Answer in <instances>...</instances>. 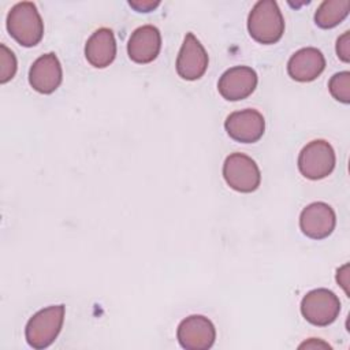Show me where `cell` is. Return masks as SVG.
Wrapping results in <instances>:
<instances>
[{
  "label": "cell",
  "instance_id": "obj_21",
  "mask_svg": "<svg viewBox=\"0 0 350 350\" xmlns=\"http://www.w3.org/2000/svg\"><path fill=\"white\" fill-rule=\"evenodd\" d=\"M336 282L343 287L345 293L349 295V288H347V284H349V264H345L342 268L338 269Z\"/></svg>",
  "mask_w": 350,
  "mask_h": 350
},
{
  "label": "cell",
  "instance_id": "obj_3",
  "mask_svg": "<svg viewBox=\"0 0 350 350\" xmlns=\"http://www.w3.org/2000/svg\"><path fill=\"white\" fill-rule=\"evenodd\" d=\"M64 312V305H52L34 313L25 328L27 345L36 350L49 347L62 331Z\"/></svg>",
  "mask_w": 350,
  "mask_h": 350
},
{
  "label": "cell",
  "instance_id": "obj_7",
  "mask_svg": "<svg viewBox=\"0 0 350 350\" xmlns=\"http://www.w3.org/2000/svg\"><path fill=\"white\" fill-rule=\"evenodd\" d=\"M176 338L186 350H208L215 343L216 328L208 317L191 314L179 323Z\"/></svg>",
  "mask_w": 350,
  "mask_h": 350
},
{
  "label": "cell",
  "instance_id": "obj_11",
  "mask_svg": "<svg viewBox=\"0 0 350 350\" xmlns=\"http://www.w3.org/2000/svg\"><path fill=\"white\" fill-rule=\"evenodd\" d=\"M257 72L247 66H235L226 70L217 82V90L228 101L249 97L257 86Z\"/></svg>",
  "mask_w": 350,
  "mask_h": 350
},
{
  "label": "cell",
  "instance_id": "obj_17",
  "mask_svg": "<svg viewBox=\"0 0 350 350\" xmlns=\"http://www.w3.org/2000/svg\"><path fill=\"white\" fill-rule=\"evenodd\" d=\"M328 89L331 96L343 103H350V72L349 71H340L331 77L328 82Z\"/></svg>",
  "mask_w": 350,
  "mask_h": 350
},
{
  "label": "cell",
  "instance_id": "obj_22",
  "mask_svg": "<svg viewBox=\"0 0 350 350\" xmlns=\"http://www.w3.org/2000/svg\"><path fill=\"white\" fill-rule=\"evenodd\" d=\"M302 347H306V349H314V347H324V349H331V346L320 339H316V338H312L309 339L308 342H304L299 345V349Z\"/></svg>",
  "mask_w": 350,
  "mask_h": 350
},
{
  "label": "cell",
  "instance_id": "obj_1",
  "mask_svg": "<svg viewBox=\"0 0 350 350\" xmlns=\"http://www.w3.org/2000/svg\"><path fill=\"white\" fill-rule=\"evenodd\" d=\"M247 30L260 44H275L284 33V19L275 0L257 1L247 16Z\"/></svg>",
  "mask_w": 350,
  "mask_h": 350
},
{
  "label": "cell",
  "instance_id": "obj_20",
  "mask_svg": "<svg viewBox=\"0 0 350 350\" xmlns=\"http://www.w3.org/2000/svg\"><path fill=\"white\" fill-rule=\"evenodd\" d=\"M160 1H150V0H131L129 1V5L133 7L138 12H149L154 10Z\"/></svg>",
  "mask_w": 350,
  "mask_h": 350
},
{
  "label": "cell",
  "instance_id": "obj_10",
  "mask_svg": "<svg viewBox=\"0 0 350 350\" xmlns=\"http://www.w3.org/2000/svg\"><path fill=\"white\" fill-rule=\"evenodd\" d=\"M336 226L334 209L321 201L306 205L299 215V228L310 239H324L332 234Z\"/></svg>",
  "mask_w": 350,
  "mask_h": 350
},
{
  "label": "cell",
  "instance_id": "obj_4",
  "mask_svg": "<svg viewBox=\"0 0 350 350\" xmlns=\"http://www.w3.org/2000/svg\"><path fill=\"white\" fill-rule=\"evenodd\" d=\"M335 150L325 139H313L306 144L298 156L299 172L310 180L327 178L335 168Z\"/></svg>",
  "mask_w": 350,
  "mask_h": 350
},
{
  "label": "cell",
  "instance_id": "obj_19",
  "mask_svg": "<svg viewBox=\"0 0 350 350\" xmlns=\"http://www.w3.org/2000/svg\"><path fill=\"white\" fill-rule=\"evenodd\" d=\"M336 55L342 62H350V31H345L336 40Z\"/></svg>",
  "mask_w": 350,
  "mask_h": 350
},
{
  "label": "cell",
  "instance_id": "obj_5",
  "mask_svg": "<svg viewBox=\"0 0 350 350\" xmlns=\"http://www.w3.org/2000/svg\"><path fill=\"white\" fill-rule=\"evenodd\" d=\"M226 183L239 193H252L261 183V172L256 161L245 153H231L223 164Z\"/></svg>",
  "mask_w": 350,
  "mask_h": 350
},
{
  "label": "cell",
  "instance_id": "obj_9",
  "mask_svg": "<svg viewBox=\"0 0 350 350\" xmlns=\"http://www.w3.org/2000/svg\"><path fill=\"white\" fill-rule=\"evenodd\" d=\"M208 53L193 33L185 36L183 44L176 57V72L182 79H200L208 68Z\"/></svg>",
  "mask_w": 350,
  "mask_h": 350
},
{
  "label": "cell",
  "instance_id": "obj_12",
  "mask_svg": "<svg viewBox=\"0 0 350 350\" xmlns=\"http://www.w3.org/2000/svg\"><path fill=\"white\" fill-rule=\"evenodd\" d=\"M63 70L53 52L45 53L34 60L29 70L30 86L42 94L53 93L62 83Z\"/></svg>",
  "mask_w": 350,
  "mask_h": 350
},
{
  "label": "cell",
  "instance_id": "obj_15",
  "mask_svg": "<svg viewBox=\"0 0 350 350\" xmlns=\"http://www.w3.org/2000/svg\"><path fill=\"white\" fill-rule=\"evenodd\" d=\"M86 60L96 68L108 67L116 56V40L108 27H100L92 33L85 45Z\"/></svg>",
  "mask_w": 350,
  "mask_h": 350
},
{
  "label": "cell",
  "instance_id": "obj_13",
  "mask_svg": "<svg viewBox=\"0 0 350 350\" xmlns=\"http://www.w3.org/2000/svg\"><path fill=\"white\" fill-rule=\"evenodd\" d=\"M161 49L160 30L153 25H144L137 27L127 42L129 57L138 64L153 62Z\"/></svg>",
  "mask_w": 350,
  "mask_h": 350
},
{
  "label": "cell",
  "instance_id": "obj_8",
  "mask_svg": "<svg viewBox=\"0 0 350 350\" xmlns=\"http://www.w3.org/2000/svg\"><path fill=\"white\" fill-rule=\"evenodd\" d=\"M227 134L238 142H257L265 131V119L257 109L246 108L231 112L224 120Z\"/></svg>",
  "mask_w": 350,
  "mask_h": 350
},
{
  "label": "cell",
  "instance_id": "obj_14",
  "mask_svg": "<svg viewBox=\"0 0 350 350\" xmlns=\"http://www.w3.org/2000/svg\"><path fill=\"white\" fill-rule=\"evenodd\" d=\"M325 68V57L320 49L306 46L298 49L287 63L288 75L298 82L314 81Z\"/></svg>",
  "mask_w": 350,
  "mask_h": 350
},
{
  "label": "cell",
  "instance_id": "obj_16",
  "mask_svg": "<svg viewBox=\"0 0 350 350\" xmlns=\"http://www.w3.org/2000/svg\"><path fill=\"white\" fill-rule=\"evenodd\" d=\"M349 10V0H324L314 12V22L321 29H332L343 22Z\"/></svg>",
  "mask_w": 350,
  "mask_h": 350
},
{
  "label": "cell",
  "instance_id": "obj_18",
  "mask_svg": "<svg viewBox=\"0 0 350 350\" xmlns=\"http://www.w3.org/2000/svg\"><path fill=\"white\" fill-rule=\"evenodd\" d=\"M16 57L4 44L0 45V82L5 83L15 77Z\"/></svg>",
  "mask_w": 350,
  "mask_h": 350
},
{
  "label": "cell",
  "instance_id": "obj_6",
  "mask_svg": "<svg viewBox=\"0 0 350 350\" xmlns=\"http://www.w3.org/2000/svg\"><path fill=\"white\" fill-rule=\"evenodd\" d=\"M299 309L305 320L310 324L327 327L339 316L340 301L338 295L328 288H314L304 295Z\"/></svg>",
  "mask_w": 350,
  "mask_h": 350
},
{
  "label": "cell",
  "instance_id": "obj_2",
  "mask_svg": "<svg viewBox=\"0 0 350 350\" xmlns=\"http://www.w3.org/2000/svg\"><path fill=\"white\" fill-rule=\"evenodd\" d=\"M7 30L21 45L30 48L37 45L44 36V22L31 1H21L11 7L7 15Z\"/></svg>",
  "mask_w": 350,
  "mask_h": 350
}]
</instances>
